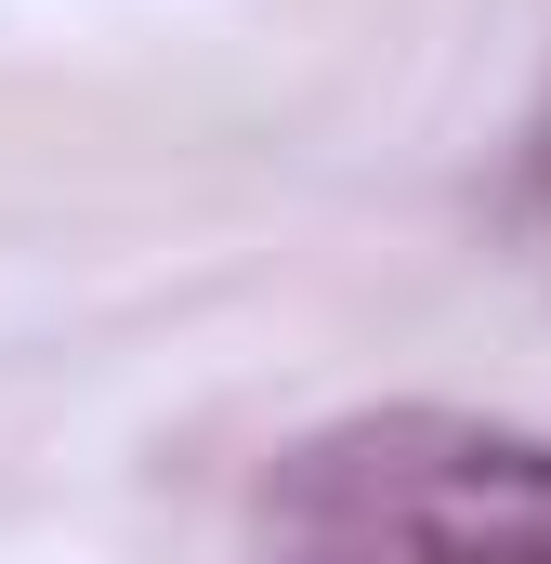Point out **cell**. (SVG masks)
Listing matches in <instances>:
<instances>
[{
    "mask_svg": "<svg viewBox=\"0 0 551 564\" xmlns=\"http://www.w3.org/2000/svg\"><path fill=\"white\" fill-rule=\"evenodd\" d=\"M512 224L551 237V93H539V119H526V144H512Z\"/></svg>",
    "mask_w": 551,
    "mask_h": 564,
    "instance_id": "7a4b0ae2",
    "label": "cell"
},
{
    "mask_svg": "<svg viewBox=\"0 0 551 564\" xmlns=\"http://www.w3.org/2000/svg\"><path fill=\"white\" fill-rule=\"evenodd\" d=\"M250 564H551V433L486 408H355L276 446Z\"/></svg>",
    "mask_w": 551,
    "mask_h": 564,
    "instance_id": "6da1fadb",
    "label": "cell"
}]
</instances>
